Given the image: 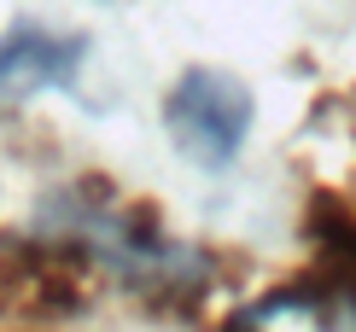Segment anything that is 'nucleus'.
Returning <instances> with one entry per match:
<instances>
[{"label": "nucleus", "mask_w": 356, "mask_h": 332, "mask_svg": "<svg viewBox=\"0 0 356 332\" xmlns=\"http://www.w3.org/2000/svg\"><path fill=\"white\" fill-rule=\"evenodd\" d=\"M41 233L65 239L94 268H111L123 285L152 297H199L211 285V251L170 239L146 210H129L106 192V181H70L41 204Z\"/></svg>", "instance_id": "f257e3e1"}, {"label": "nucleus", "mask_w": 356, "mask_h": 332, "mask_svg": "<svg viewBox=\"0 0 356 332\" xmlns=\"http://www.w3.org/2000/svg\"><path fill=\"white\" fill-rule=\"evenodd\" d=\"M251 123H257V99L240 76L216 65H187L164 94V128L175 140V152L199 169H228L240 163Z\"/></svg>", "instance_id": "f03ea898"}, {"label": "nucleus", "mask_w": 356, "mask_h": 332, "mask_svg": "<svg viewBox=\"0 0 356 332\" xmlns=\"http://www.w3.org/2000/svg\"><path fill=\"white\" fill-rule=\"evenodd\" d=\"M82 65H88V35L47 24H12L0 35V105L65 94V88H76Z\"/></svg>", "instance_id": "7ed1b4c3"}]
</instances>
